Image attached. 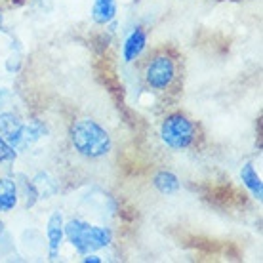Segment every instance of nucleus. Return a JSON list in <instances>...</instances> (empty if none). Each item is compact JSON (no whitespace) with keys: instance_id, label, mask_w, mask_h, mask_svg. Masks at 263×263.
I'll use <instances>...</instances> for the list:
<instances>
[{"instance_id":"obj_13","label":"nucleus","mask_w":263,"mask_h":263,"mask_svg":"<svg viewBox=\"0 0 263 263\" xmlns=\"http://www.w3.org/2000/svg\"><path fill=\"white\" fill-rule=\"evenodd\" d=\"M13 179H15V185H17L20 200H23V206H25L27 210L33 208L34 204L40 200L39 191H36V187H34V181L31 178H27L25 174H15Z\"/></svg>"},{"instance_id":"obj_15","label":"nucleus","mask_w":263,"mask_h":263,"mask_svg":"<svg viewBox=\"0 0 263 263\" xmlns=\"http://www.w3.org/2000/svg\"><path fill=\"white\" fill-rule=\"evenodd\" d=\"M17 158V151L13 149L12 145L8 143L6 138L0 134V166L6 168V166H12Z\"/></svg>"},{"instance_id":"obj_6","label":"nucleus","mask_w":263,"mask_h":263,"mask_svg":"<svg viewBox=\"0 0 263 263\" xmlns=\"http://www.w3.org/2000/svg\"><path fill=\"white\" fill-rule=\"evenodd\" d=\"M147 33H145L141 27H136L134 31L128 33V36L122 42V50H120V55H122V61L124 63H134L138 61L141 55L147 50Z\"/></svg>"},{"instance_id":"obj_16","label":"nucleus","mask_w":263,"mask_h":263,"mask_svg":"<svg viewBox=\"0 0 263 263\" xmlns=\"http://www.w3.org/2000/svg\"><path fill=\"white\" fill-rule=\"evenodd\" d=\"M103 259L96 254V252H92V254H84L82 256V263H101Z\"/></svg>"},{"instance_id":"obj_14","label":"nucleus","mask_w":263,"mask_h":263,"mask_svg":"<svg viewBox=\"0 0 263 263\" xmlns=\"http://www.w3.org/2000/svg\"><path fill=\"white\" fill-rule=\"evenodd\" d=\"M33 181L40 198H50L58 193V183L50 178V174H46V172H39L33 178Z\"/></svg>"},{"instance_id":"obj_9","label":"nucleus","mask_w":263,"mask_h":263,"mask_svg":"<svg viewBox=\"0 0 263 263\" xmlns=\"http://www.w3.org/2000/svg\"><path fill=\"white\" fill-rule=\"evenodd\" d=\"M48 134V126L39 119H33L23 124V134H21V143L17 151H29L34 143H39L40 139Z\"/></svg>"},{"instance_id":"obj_2","label":"nucleus","mask_w":263,"mask_h":263,"mask_svg":"<svg viewBox=\"0 0 263 263\" xmlns=\"http://www.w3.org/2000/svg\"><path fill=\"white\" fill-rule=\"evenodd\" d=\"M65 238L80 256L109 248L112 242V231L109 227L88 223L82 217H71L65 221Z\"/></svg>"},{"instance_id":"obj_17","label":"nucleus","mask_w":263,"mask_h":263,"mask_svg":"<svg viewBox=\"0 0 263 263\" xmlns=\"http://www.w3.org/2000/svg\"><path fill=\"white\" fill-rule=\"evenodd\" d=\"M4 29V13H2V10H0V31Z\"/></svg>"},{"instance_id":"obj_8","label":"nucleus","mask_w":263,"mask_h":263,"mask_svg":"<svg viewBox=\"0 0 263 263\" xmlns=\"http://www.w3.org/2000/svg\"><path fill=\"white\" fill-rule=\"evenodd\" d=\"M119 4L117 0H93L92 6V21L96 25L107 27L117 20Z\"/></svg>"},{"instance_id":"obj_4","label":"nucleus","mask_w":263,"mask_h":263,"mask_svg":"<svg viewBox=\"0 0 263 263\" xmlns=\"http://www.w3.org/2000/svg\"><path fill=\"white\" fill-rule=\"evenodd\" d=\"M179 77L178 60L168 52L153 53L143 65L145 86L153 92H168Z\"/></svg>"},{"instance_id":"obj_5","label":"nucleus","mask_w":263,"mask_h":263,"mask_svg":"<svg viewBox=\"0 0 263 263\" xmlns=\"http://www.w3.org/2000/svg\"><path fill=\"white\" fill-rule=\"evenodd\" d=\"M46 238H48V257L58 259L60 257L61 244L65 240V217L61 212H53L48 217L46 223Z\"/></svg>"},{"instance_id":"obj_10","label":"nucleus","mask_w":263,"mask_h":263,"mask_svg":"<svg viewBox=\"0 0 263 263\" xmlns=\"http://www.w3.org/2000/svg\"><path fill=\"white\" fill-rule=\"evenodd\" d=\"M240 181L248 189V193L252 195V198H256L257 202L263 200V181L261 176L257 174V170L254 168L252 162H244L240 168Z\"/></svg>"},{"instance_id":"obj_12","label":"nucleus","mask_w":263,"mask_h":263,"mask_svg":"<svg viewBox=\"0 0 263 263\" xmlns=\"http://www.w3.org/2000/svg\"><path fill=\"white\" fill-rule=\"evenodd\" d=\"M153 187H155L160 195L170 197V195H176V193L181 189V181H179V178L174 172L160 170L153 176Z\"/></svg>"},{"instance_id":"obj_7","label":"nucleus","mask_w":263,"mask_h":263,"mask_svg":"<svg viewBox=\"0 0 263 263\" xmlns=\"http://www.w3.org/2000/svg\"><path fill=\"white\" fill-rule=\"evenodd\" d=\"M23 120L12 111L0 112V134L6 138V141L17 151L21 143V134H23Z\"/></svg>"},{"instance_id":"obj_3","label":"nucleus","mask_w":263,"mask_h":263,"mask_svg":"<svg viewBox=\"0 0 263 263\" xmlns=\"http://www.w3.org/2000/svg\"><path fill=\"white\" fill-rule=\"evenodd\" d=\"M158 136L172 151H187L197 143L198 128L183 112H170L160 122Z\"/></svg>"},{"instance_id":"obj_11","label":"nucleus","mask_w":263,"mask_h":263,"mask_svg":"<svg viewBox=\"0 0 263 263\" xmlns=\"http://www.w3.org/2000/svg\"><path fill=\"white\" fill-rule=\"evenodd\" d=\"M20 204V193L13 178H0V214L10 212Z\"/></svg>"},{"instance_id":"obj_1","label":"nucleus","mask_w":263,"mask_h":263,"mask_svg":"<svg viewBox=\"0 0 263 263\" xmlns=\"http://www.w3.org/2000/svg\"><path fill=\"white\" fill-rule=\"evenodd\" d=\"M72 151L88 160L105 158L112 151L111 134L93 119H79L69 126Z\"/></svg>"}]
</instances>
